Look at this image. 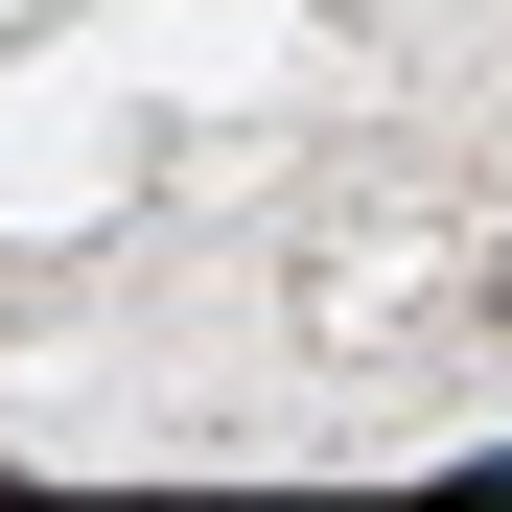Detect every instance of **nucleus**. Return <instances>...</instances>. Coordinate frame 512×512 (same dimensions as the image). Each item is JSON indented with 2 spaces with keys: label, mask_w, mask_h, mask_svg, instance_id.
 <instances>
[]
</instances>
